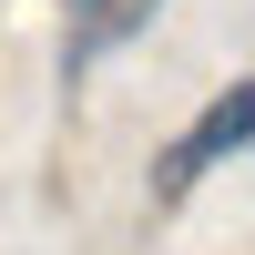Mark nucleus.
<instances>
[{
	"label": "nucleus",
	"instance_id": "obj_1",
	"mask_svg": "<svg viewBox=\"0 0 255 255\" xmlns=\"http://www.w3.org/2000/svg\"><path fill=\"white\" fill-rule=\"evenodd\" d=\"M245 133H255V82H225V92L204 102V113L184 123L174 143H163V174H153V194H163V204H184L204 174H215V163H235V153H245Z\"/></svg>",
	"mask_w": 255,
	"mask_h": 255
},
{
	"label": "nucleus",
	"instance_id": "obj_2",
	"mask_svg": "<svg viewBox=\"0 0 255 255\" xmlns=\"http://www.w3.org/2000/svg\"><path fill=\"white\" fill-rule=\"evenodd\" d=\"M153 10H163V0H82V10H72V20H82V31H72V72H82L92 51H113V41H133Z\"/></svg>",
	"mask_w": 255,
	"mask_h": 255
},
{
	"label": "nucleus",
	"instance_id": "obj_3",
	"mask_svg": "<svg viewBox=\"0 0 255 255\" xmlns=\"http://www.w3.org/2000/svg\"><path fill=\"white\" fill-rule=\"evenodd\" d=\"M61 10H82V0H61Z\"/></svg>",
	"mask_w": 255,
	"mask_h": 255
}]
</instances>
